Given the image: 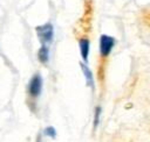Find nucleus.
Returning a JSON list of instances; mask_svg holds the SVG:
<instances>
[{
  "label": "nucleus",
  "instance_id": "7",
  "mask_svg": "<svg viewBox=\"0 0 150 142\" xmlns=\"http://www.w3.org/2000/svg\"><path fill=\"white\" fill-rule=\"evenodd\" d=\"M101 113H102V108L100 106H97L95 108L94 112V128H97L98 123H100V119H101Z\"/></svg>",
  "mask_w": 150,
  "mask_h": 142
},
{
  "label": "nucleus",
  "instance_id": "4",
  "mask_svg": "<svg viewBox=\"0 0 150 142\" xmlns=\"http://www.w3.org/2000/svg\"><path fill=\"white\" fill-rule=\"evenodd\" d=\"M79 47H80V54L82 57L83 63L87 64L88 57H89V50H90V42L88 38H81L79 41Z\"/></svg>",
  "mask_w": 150,
  "mask_h": 142
},
{
  "label": "nucleus",
  "instance_id": "8",
  "mask_svg": "<svg viewBox=\"0 0 150 142\" xmlns=\"http://www.w3.org/2000/svg\"><path fill=\"white\" fill-rule=\"evenodd\" d=\"M45 135L46 136H48V137H52V139H54L55 136H56V130H55V128L54 127H52V126H49V127H47V128H45Z\"/></svg>",
  "mask_w": 150,
  "mask_h": 142
},
{
  "label": "nucleus",
  "instance_id": "2",
  "mask_svg": "<svg viewBox=\"0 0 150 142\" xmlns=\"http://www.w3.org/2000/svg\"><path fill=\"white\" fill-rule=\"evenodd\" d=\"M115 38L112 36L102 34L100 37V42H98V48H100V55L102 57H108L111 52V50L115 47Z\"/></svg>",
  "mask_w": 150,
  "mask_h": 142
},
{
  "label": "nucleus",
  "instance_id": "6",
  "mask_svg": "<svg viewBox=\"0 0 150 142\" xmlns=\"http://www.w3.org/2000/svg\"><path fill=\"white\" fill-rule=\"evenodd\" d=\"M38 59L40 61V63L46 64L49 61V48L48 45H41L39 51H38Z\"/></svg>",
  "mask_w": 150,
  "mask_h": 142
},
{
  "label": "nucleus",
  "instance_id": "3",
  "mask_svg": "<svg viewBox=\"0 0 150 142\" xmlns=\"http://www.w3.org/2000/svg\"><path fill=\"white\" fill-rule=\"evenodd\" d=\"M42 85H43V80H42L41 74H39V73L34 74L30 78V80L28 83V86H27V90H28L29 95H32L33 98L40 97L41 91H42Z\"/></svg>",
  "mask_w": 150,
  "mask_h": 142
},
{
  "label": "nucleus",
  "instance_id": "5",
  "mask_svg": "<svg viewBox=\"0 0 150 142\" xmlns=\"http://www.w3.org/2000/svg\"><path fill=\"white\" fill-rule=\"evenodd\" d=\"M80 66H81V70H82V72H83V76H84V79H86V81H87V85L89 86V87H91V88H94V76H93V72H91V70L87 66V64L86 63H80Z\"/></svg>",
  "mask_w": 150,
  "mask_h": 142
},
{
  "label": "nucleus",
  "instance_id": "1",
  "mask_svg": "<svg viewBox=\"0 0 150 142\" xmlns=\"http://www.w3.org/2000/svg\"><path fill=\"white\" fill-rule=\"evenodd\" d=\"M36 36L41 45H49L54 38V27L52 23H45L35 28Z\"/></svg>",
  "mask_w": 150,
  "mask_h": 142
}]
</instances>
